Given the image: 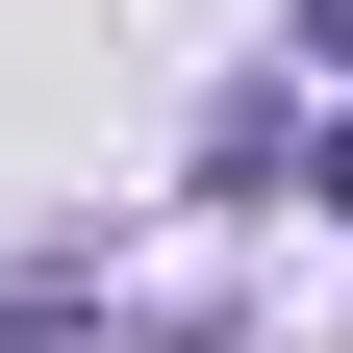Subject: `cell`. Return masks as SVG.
<instances>
[{
    "label": "cell",
    "mask_w": 353,
    "mask_h": 353,
    "mask_svg": "<svg viewBox=\"0 0 353 353\" xmlns=\"http://www.w3.org/2000/svg\"><path fill=\"white\" fill-rule=\"evenodd\" d=\"M303 202H353V126H328V152H303Z\"/></svg>",
    "instance_id": "6da1fadb"
}]
</instances>
